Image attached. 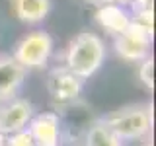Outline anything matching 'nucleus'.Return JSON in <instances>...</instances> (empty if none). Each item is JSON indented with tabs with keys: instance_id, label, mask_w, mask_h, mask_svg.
Wrapping results in <instances>:
<instances>
[{
	"instance_id": "obj_15",
	"label": "nucleus",
	"mask_w": 156,
	"mask_h": 146,
	"mask_svg": "<svg viewBox=\"0 0 156 146\" xmlns=\"http://www.w3.org/2000/svg\"><path fill=\"white\" fill-rule=\"evenodd\" d=\"M131 0H104V4H117V6H123V4H129Z\"/></svg>"
},
{
	"instance_id": "obj_18",
	"label": "nucleus",
	"mask_w": 156,
	"mask_h": 146,
	"mask_svg": "<svg viewBox=\"0 0 156 146\" xmlns=\"http://www.w3.org/2000/svg\"><path fill=\"white\" fill-rule=\"evenodd\" d=\"M0 146H4V140H2V136H0Z\"/></svg>"
},
{
	"instance_id": "obj_8",
	"label": "nucleus",
	"mask_w": 156,
	"mask_h": 146,
	"mask_svg": "<svg viewBox=\"0 0 156 146\" xmlns=\"http://www.w3.org/2000/svg\"><path fill=\"white\" fill-rule=\"evenodd\" d=\"M96 22L111 35H121L131 22V16L123 6L117 4H101L96 12Z\"/></svg>"
},
{
	"instance_id": "obj_7",
	"label": "nucleus",
	"mask_w": 156,
	"mask_h": 146,
	"mask_svg": "<svg viewBox=\"0 0 156 146\" xmlns=\"http://www.w3.org/2000/svg\"><path fill=\"white\" fill-rule=\"evenodd\" d=\"M26 80V68L12 55H0V103L16 97Z\"/></svg>"
},
{
	"instance_id": "obj_9",
	"label": "nucleus",
	"mask_w": 156,
	"mask_h": 146,
	"mask_svg": "<svg viewBox=\"0 0 156 146\" xmlns=\"http://www.w3.org/2000/svg\"><path fill=\"white\" fill-rule=\"evenodd\" d=\"M14 12L23 23H39L51 12V0H12Z\"/></svg>"
},
{
	"instance_id": "obj_6",
	"label": "nucleus",
	"mask_w": 156,
	"mask_h": 146,
	"mask_svg": "<svg viewBox=\"0 0 156 146\" xmlns=\"http://www.w3.org/2000/svg\"><path fill=\"white\" fill-rule=\"evenodd\" d=\"M27 130L35 146H61L62 125L61 117L55 111H43L39 115H33L27 125Z\"/></svg>"
},
{
	"instance_id": "obj_11",
	"label": "nucleus",
	"mask_w": 156,
	"mask_h": 146,
	"mask_svg": "<svg viewBox=\"0 0 156 146\" xmlns=\"http://www.w3.org/2000/svg\"><path fill=\"white\" fill-rule=\"evenodd\" d=\"M84 146H123V142L101 123V119H96L84 134Z\"/></svg>"
},
{
	"instance_id": "obj_4",
	"label": "nucleus",
	"mask_w": 156,
	"mask_h": 146,
	"mask_svg": "<svg viewBox=\"0 0 156 146\" xmlns=\"http://www.w3.org/2000/svg\"><path fill=\"white\" fill-rule=\"evenodd\" d=\"M82 90H84V80L74 76L65 66L53 68L47 76V92L57 103V107L80 99Z\"/></svg>"
},
{
	"instance_id": "obj_2",
	"label": "nucleus",
	"mask_w": 156,
	"mask_h": 146,
	"mask_svg": "<svg viewBox=\"0 0 156 146\" xmlns=\"http://www.w3.org/2000/svg\"><path fill=\"white\" fill-rule=\"evenodd\" d=\"M101 123L123 140H140L152 130V105L131 103L101 117Z\"/></svg>"
},
{
	"instance_id": "obj_3",
	"label": "nucleus",
	"mask_w": 156,
	"mask_h": 146,
	"mask_svg": "<svg viewBox=\"0 0 156 146\" xmlns=\"http://www.w3.org/2000/svg\"><path fill=\"white\" fill-rule=\"evenodd\" d=\"M53 55V37L47 31H31L22 37L14 47V58L26 70L29 68H43Z\"/></svg>"
},
{
	"instance_id": "obj_17",
	"label": "nucleus",
	"mask_w": 156,
	"mask_h": 146,
	"mask_svg": "<svg viewBox=\"0 0 156 146\" xmlns=\"http://www.w3.org/2000/svg\"><path fill=\"white\" fill-rule=\"evenodd\" d=\"M144 146H152V140H146V142H144Z\"/></svg>"
},
{
	"instance_id": "obj_1",
	"label": "nucleus",
	"mask_w": 156,
	"mask_h": 146,
	"mask_svg": "<svg viewBox=\"0 0 156 146\" xmlns=\"http://www.w3.org/2000/svg\"><path fill=\"white\" fill-rule=\"evenodd\" d=\"M105 43L96 33L82 31L68 43L65 53V68L70 70L80 80L94 76L98 68L104 64Z\"/></svg>"
},
{
	"instance_id": "obj_13",
	"label": "nucleus",
	"mask_w": 156,
	"mask_h": 146,
	"mask_svg": "<svg viewBox=\"0 0 156 146\" xmlns=\"http://www.w3.org/2000/svg\"><path fill=\"white\" fill-rule=\"evenodd\" d=\"M4 144L6 146H35V142H33V138H31V134H29L27 129L18 130V133L6 136V142Z\"/></svg>"
},
{
	"instance_id": "obj_16",
	"label": "nucleus",
	"mask_w": 156,
	"mask_h": 146,
	"mask_svg": "<svg viewBox=\"0 0 156 146\" xmlns=\"http://www.w3.org/2000/svg\"><path fill=\"white\" fill-rule=\"evenodd\" d=\"M86 2H92V4H100V6H101V4H104V0H86Z\"/></svg>"
},
{
	"instance_id": "obj_14",
	"label": "nucleus",
	"mask_w": 156,
	"mask_h": 146,
	"mask_svg": "<svg viewBox=\"0 0 156 146\" xmlns=\"http://www.w3.org/2000/svg\"><path fill=\"white\" fill-rule=\"evenodd\" d=\"M129 4H133V12H139V10H148V8H152V0H131Z\"/></svg>"
},
{
	"instance_id": "obj_10",
	"label": "nucleus",
	"mask_w": 156,
	"mask_h": 146,
	"mask_svg": "<svg viewBox=\"0 0 156 146\" xmlns=\"http://www.w3.org/2000/svg\"><path fill=\"white\" fill-rule=\"evenodd\" d=\"M113 47L117 51V55L125 61H131V62H140L144 58H148L150 55V43H144V41H139V39H133L125 33L121 35H115L113 39Z\"/></svg>"
},
{
	"instance_id": "obj_5",
	"label": "nucleus",
	"mask_w": 156,
	"mask_h": 146,
	"mask_svg": "<svg viewBox=\"0 0 156 146\" xmlns=\"http://www.w3.org/2000/svg\"><path fill=\"white\" fill-rule=\"evenodd\" d=\"M33 113L31 101L23 97H12L0 105V136H10L18 130L27 129Z\"/></svg>"
},
{
	"instance_id": "obj_12",
	"label": "nucleus",
	"mask_w": 156,
	"mask_h": 146,
	"mask_svg": "<svg viewBox=\"0 0 156 146\" xmlns=\"http://www.w3.org/2000/svg\"><path fill=\"white\" fill-rule=\"evenodd\" d=\"M139 78H140V82H143V84L148 88V90H152V88H154V58H152V57L140 61Z\"/></svg>"
}]
</instances>
